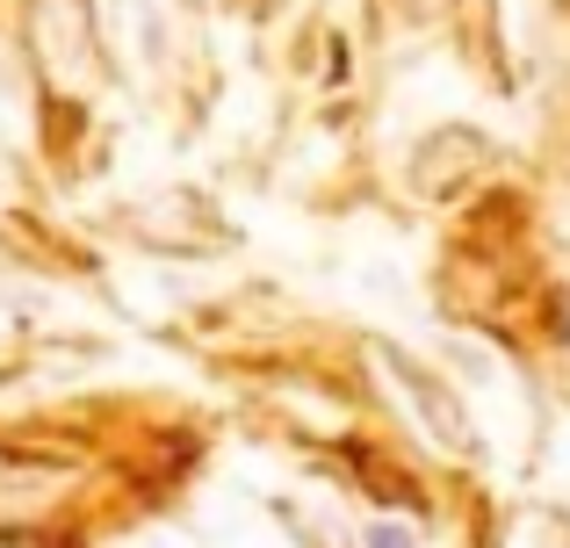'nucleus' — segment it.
Listing matches in <instances>:
<instances>
[{"mask_svg":"<svg viewBox=\"0 0 570 548\" xmlns=\"http://www.w3.org/2000/svg\"><path fill=\"white\" fill-rule=\"evenodd\" d=\"M362 548H419V541H412V527H397V520H376Z\"/></svg>","mask_w":570,"mask_h":548,"instance_id":"f257e3e1","label":"nucleus"}]
</instances>
